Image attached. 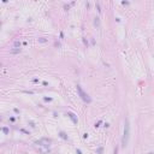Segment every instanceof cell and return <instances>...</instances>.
<instances>
[{"instance_id": "6da1fadb", "label": "cell", "mask_w": 154, "mask_h": 154, "mask_svg": "<svg viewBox=\"0 0 154 154\" xmlns=\"http://www.w3.org/2000/svg\"><path fill=\"white\" fill-rule=\"evenodd\" d=\"M129 122L128 119L125 120V126H124V136H123V146H126L128 143V138H129Z\"/></svg>"}]
</instances>
